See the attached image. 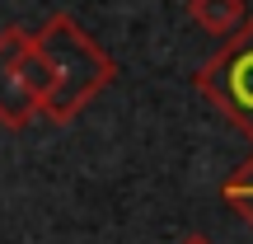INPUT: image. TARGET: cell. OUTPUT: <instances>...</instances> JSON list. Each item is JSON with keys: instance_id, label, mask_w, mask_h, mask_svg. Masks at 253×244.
I'll return each mask as SVG.
<instances>
[{"instance_id": "obj_5", "label": "cell", "mask_w": 253, "mask_h": 244, "mask_svg": "<svg viewBox=\"0 0 253 244\" xmlns=\"http://www.w3.org/2000/svg\"><path fill=\"white\" fill-rule=\"evenodd\" d=\"M220 202H225L239 221H249V226H253V150H249V160L220 183Z\"/></svg>"}, {"instance_id": "obj_2", "label": "cell", "mask_w": 253, "mask_h": 244, "mask_svg": "<svg viewBox=\"0 0 253 244\" xmlns=\"http://www.w3.org/2000/svg\"><path fill=\"white\" fill-rule=\"evenodd\" d=\"M192 90L235 127V132H244L253 141V19L230 43H220V52H211V61L197 66Z\"/></svg>"}, {"instance_id": "obj_4", "label": "cell", "mask_w": 253, "mask_h": 244, "mask_svg": "<svg viewBox=\"0 0 253 244\" xmlns=\"http://www.w3.org/2000/svg\"><path fill=\"white\" fill-rule=\"evenodd\" d=\"M188 14H192V24H197L202 33L220 38V43H230V38L253 19L244 0H188Z\"/></svg>"}, {"instance_id": "obj_6", "label": "cell", "mask_w": 253, "mask_h": 244, "mask_svg": "<svg viewBox=\"0 0 253 244\" xmlns=\"http://www.w3.org/2000/svg\"><path fill=\"white\" fill-rule=\"evenodd\" d=\"M178 244H211V240H207V235H183Z\"/></svg>"}, {"instance_id": "obj_3", "label": "cell", "mask_w": 253, "mask_h": 244, "mask_svg": "<svg viewBox=\"0 0 253 244\" xmlns=\"http://www.w3.org/2000/svg\"><path fill=\"white\" fill-rule=\"evenodd\" d=\"M47 75L33 47V28H0V127L24 132L33 118H42Z\"/></svg>"}, {"instance_id": "obj_1", "label": "cell", "mask_w": 253, "mask_h": 244, "mask_svg": "<svg viewBox=\"0 0 253 244\" xmlns=\"http://www.w3.org/2000/svg\"><path fill=\"white\" fill-rule=\"evenodd\" d=\"M33 47L47 75V99H42V118L66 127L75 122L113 80H118V61L103 52L99 38H89L71 14H47L33 28Z\"/></svg>"}]
</instances>
